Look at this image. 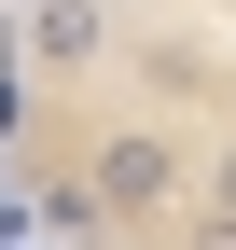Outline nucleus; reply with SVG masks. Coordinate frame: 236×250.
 Wrapping results in <instances>:
<instances>
[{"label": "nucleus", "mask_w": 236, "mask_h": 250, "mask_svg": "<svg viewBox=\"0 0 236 250\" xmlns=\"http://www.w3.org/2000/svg\"><path fill=\"white\" fill-rule=\"evenodd\" d=\"M0 14H14V0H0Z\"/></svg>", "instance_id": "nucleus-1"}]
</instances>
